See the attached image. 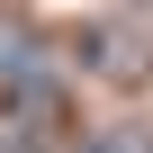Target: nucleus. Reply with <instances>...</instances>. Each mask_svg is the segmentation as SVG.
<instances>
[{"label":"nucleus","mask_w":153,"mask_h":153,"mask_svg":"<svg viewBox=\"0 0 153 153\" xmlns=\"http://www.w3.org/2000/svg\"><path fill=\"white\" fill-rule=\"evenodd\" d=\"M81 153H135V144H117V135H90V144H81Z\"/></svg>","instance_id":"1"}]
</instances>
